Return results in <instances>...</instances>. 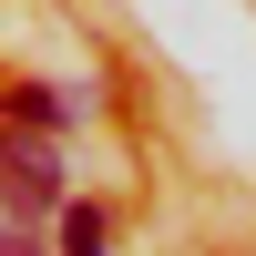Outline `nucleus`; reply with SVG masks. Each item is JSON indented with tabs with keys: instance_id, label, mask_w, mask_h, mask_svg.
Returning <instances> with one entry per match:
<instances>
[{
	"instance_id": "2",
	"label": "nucleus",
	"mask_w": 256,
	"mask_h": 256,
	"mask_svg": "<svg viewBox=\"0 0 256 256\" xmlns=\"http://www.w3.org/2000/svg\"><path fill=\"white\" fill-rule=\"evenodd\" d=\"M72 113H82V92H52V82H20V92L0 102V123H31V134H62Z\"/></svg>"
},
{
	"instance_id": "1",
	"label": "nucleus",
	"mask_w": 256,
	"mask_h": 256,
	"mask_svg": "<svg viewBox=\"0 0 256 256\" xmlns=\"http://www.w3.org/2000/svg\"><path fill=\"white\" fill-rule=\"evenodd\" d=\"M0 195H10V216L62 205V154H52V134H31V123H0Z\"/></svg>"
},
{
	"instance_id": "3",
	"label": "nucleus",
	"mask_w": 256,
	"mask_h": 256,
	"mask_svg": "<svg viewBox=\"0 0 256 256\" xmlns=\"http://www.w3.org/2000/svg\"><path fill=\"white\" fill-rule=\"evenodd\" d=\"M62 256H102V216L92 205H62Z\"/></svg>"
},
{
	"instance_id": "4",
	"label": "nucleus",
	"mask_w": 256,
	"mask_h": 256,
	"mask_svg": "<svg viewBox=\"0 0 256 256\" xmlns=\"http://www.w3.org/2000/svg\"><path fill=\"white\" fill-rule=\"evenodd\" d=\"M0 256H41V236H31V226L10 216V205H0Z\"/></svg>"
}]
</instances>
